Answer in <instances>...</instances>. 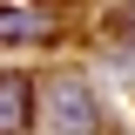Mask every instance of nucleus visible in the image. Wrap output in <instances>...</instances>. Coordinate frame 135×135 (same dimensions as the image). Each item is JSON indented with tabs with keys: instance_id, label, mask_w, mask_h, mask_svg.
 <instances>
[{
	"instance_id": "f257e3e1",
	"label": "nucleus",
	"mask_w": 135,
	"mask_h": 135,
	"mask_svg": "<svg viewBox=\"0 0 135 135\" xmlns=\"http://www.w3.org/2000/svg\"><path fill=\"white\" fill-rule=\"evenodd\" d=\"M47 122L61 135H95L101 128V108H95V95L81 88V74H54V81H47Z\"/></svg>"
},
{
	"instance_id": "f03ea898",
	"label": "nucleus",
	"mask_w": 135,
	"mask_h": 135,
	"mask_svg": "<svg viewBox=\"0 0 135 135\" xmlns=\"http://www.w3.org/2000/svg\"><path fill=\"white\" fill-rule=\"evenodd\" d=\"M27 108H34V88H27V74H0V135H20Z\"/></svg>"
},
{
	"instance_id": "7ed1b4c3",
	"label": "nucleus",
	"mask_w": 135,
	"mask_h": 135,
	"mask_svg": "<svg viewBox=\"0 0 135 135\" xmlns=\"http://www.w3.org/2000/svg\"><path fill=\"white\" fill-rule=\"evenodd\" d=\"M34 34H47V14H34V7H0V47L34 41Z\"/></svg>"
}]
</instances>
